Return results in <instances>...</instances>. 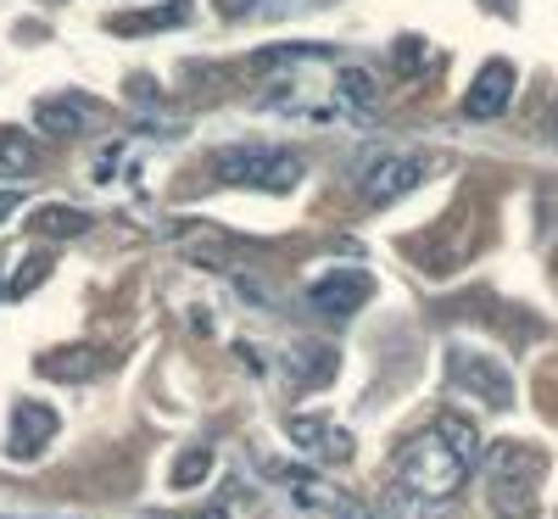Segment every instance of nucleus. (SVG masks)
<instances>
[{"label":"nucleus","instance_id":"6","mask_svg":"<svg viewBox=\"0 0 558 519\" xmlns=\"http://www.w3.org/2000/svg\"><path fill=\"white\" fill-rule=\"evenodd\" d=\"M368 297H375V279L357 274V268H336V274H324L318 286L307 291L313 313H324V318H352Z\"/></svg>","mask_w":558,"mask_h":519},{"label":"nucleus","instance_id":"9","mask_svg":"<svg viewBox=\"0 0 558 519\" xmlns=\"http://www.w3.org/2000/svg\"><path fill=\"white\" fill-rule=\"evenodd\" d=\"M57 436V413L45 402H23L12 413V458H39V447Z\"/></svg>","mask_w":558,"mask_h":519},{"label":"nucleus","instance_id":"12","mask_svg":"<svg viewBox=\"0 0 558 519\" xmlns=\"http://www.w3.org/2000/svg\"><path fill=\"white\" fill-rule=\"evenodd\" d=\"M430 431L463 458V463H475L481 458V436H475V424L470 419H463V413H436V424H430Z\"/></svg>","mask_w":558,"mask_h":519},{"label":"nucleus","instance_id":"19","mask_svg":"<svg viewBox=\"0 0 558 519\" xmlns=\"http://www.w3.org/2000/svg\"><path fill=\"white\" fill-rule=\"evenodd\" d=\"M218 7H223V12H229V17H241V12H246V7H257V0H218Z\"/></svg>","mask_w":558,"mask_h":519},{"label":"nucleus","instance_id":"8","mask_svg":"<svg viewBox=\"0 0 558 519\" xmlns=\"http://www.w3.org/2000/svg\"><path fill=\"white\" fill-rule=\"evenodd\" d=\"M286 436H291L296 447H307L313 458H324V463H347V458H352V436L336 431V424H324V419H307V413L286 419Z\"/></svg>","mask_w":558,"mask_h":519},{"label":"nucleus","instance_id":"11","mask_svg":"<svg viewBox=\"0 0 558 519\" xmlns=\"http://www.w3.org/2000/svg\"><path fill=\"white\" fill-rule=\"evenodd\" d=\"M28 229L34 234H51V241H73V234L89 229V213H78V207H39L28 218Z\"/></svg>","mask_w":558,"mask_h":519},{"label":"nucleus","instance_id":"16","mask_svg":"<svg viewBox=\"0 0 558 519\" xmlns=\"http://www.w3.org/2000/svg\"><path fill=\"white\" fill-rule=\"evenodd\" d=\"M184 17H191V12H184V0H173L168 12H140V17H112V28H118V34H146V28H179Z\"/></svg>","mask_w":558,"mask_h":519},{"label":"nucleus","instance_id":"10","mask_svg":"<svg viewBox=\"0 0 558 519\" xmlns=\"http://www.w3.org/2000/svg\"><path fill=\"white\" fill-rule=\"evenodd\" d=\"M34 123H39V134H51V140H73V134H84L89 112L73 107V101H39L34 107Z\"/></svg>","mask_w":558,"mask_h":519},{"label":"nucleus","instance_id":"15","mask_svg":"<svg viewBox=\"0 0 558 519\" xmlns=\"http://www.w3.org/2000/svg\"><path fill=\"white\" fill-rule=\"evenodd\" d=\"M39 374H51V381H84V374H96V352H51L39 363Z\"/></svg>","mask_w":558,"mask_h":519},{"label":"nucleus","instance_id":"3","mask_svg":"<svg viewBox=\"0 0 558 519\" xmlns=\"http://www.w3.org/2000/svg\"><path fill=\"white\" fill-rule=\"evenodd\" d=\"M447 374H452V386L492 408V413H508L514 408V374H508V363H497L492 352H470V347H452L447 352Z\"/></svg>","mask_w":558,"mask_h":519},{"label":"nucleus","instance_id":"20","mask_svg":"<svg viewBox=\"0 0 558 519\" xmlns=\"http://www.w3.org/2000/svg\"><path fill=\"white\" fill-rule=\"evenodd\" d=\"M12 207H17V191H0V218H7Z\"/></svg>","mask_w":558,"mask_h":519},{"label":"nucleus","instance_id":"13","mask_svg":"<svg viewBox=\"0 0 558 519\" xmlns=\"http://www.w3.org/2000/svg\"><path fill=\"white\" fill-rule=\"evenodd\" d=\"M34 162H39L34 140L17 129H0V179H23V173H34Z\"/></svg>","mask_w":558,"mask_h":519},{"label":"nucleus","instance_id":"18","mask_svg":"<svg viewBox=\"0 0 558 519\" xmlns=\"http://www.w3.org/2000/svg\"><path fill=\"white\" fill-rule=\"evenodd\" d=\"M397 68L418 73V68H425V45H418V39H397Z\"/></svg>","mask_w":558,"mask_h":519},{"label":"nucleus","instance_id":"17","mask_svg":"<svg viewBox=\"0 0 558 519\" xmlns=\"http://www.w3.org/2000/svg\"><path fill=\"white\" fill-rule=\"evenodd\" d=\"M207 475H213V452H207V447H191V452L173 463V486H179V492H191V486L207 481Z\"/></svg>","mask_w":558,"mask_h":519},{"label":"nucleus","instance_id":"1","mask_svg":"<svg viewBox=\"0 0 558 519\" xmlns=\"http://www.w3.org/2000/svg\"><path fill=\"white\" fill-rule=\"evenodd\" d=\"M213 179L218 184H235V191H296V179H302V157L296 152H279V146H223L213 152Z\"/></svg>","mask_w":558,"mask_h":519},{"label":"nucleus","instance_id":"14","mask_svg":"<svg viewBox=\"0 0 558 519\" xmlns=\"http://www.w3.org/2000/svg\"><path fill=\"white\" fill-rule=\"evenodd\" d=\"M336 89H341V101H347V107H357V112H368V107L380 101L375 73H363V68H341V73H336Z\"/></svg>","mask_w":558,"mask_h":519},{"label":"nucleus","instance_id":"4","mask_svg":"<svg viewBox=\"0 0 558 519\" xmlns=\"http://www.w3.org/2000/svg\"><path fill=\"white\" fill-rule=\"evenodd\" d=\"M486 475H492V497H497L502 514H531V497H536V481H542V458L531 447H514V442L492 447Z\"/></svg>","mask_w":558,"mask_h":519},{"label":"nucleus","instance_id":"21","mask_svg":"<svg viewBox=\"0 0 558 519\" xmlns=\"http://www.w3.org/2000/svg\"><path fill=\"white\" fill-rule=\"evenodd\" d=\"M553 134H558V107H553Z\"/></svg>","mask_w":558,"mask_h":519},{"label":"nucleus","instance_id":"5","mask_svg":"<svg viewBox=\"0 0 558 519\" xmlns=\"http://www.w3.org/2000/svg\"><path fill=\"white\" fill-rule=\"evenodd\" d=\"M418 184H425V157H380L375 168L363 173V202L368 207H391L408 191H418Z\"/></svg>","mask_w":558,"mask_h":519},{"label":"nucleus","instance_id":"2","mask_svg":"<svg viewBox=\"0 0 558 519\" xmlns=\"http://www.w3.org/2000/svg\"><path fill=\"white\" fill-rule=\"evenodd\" d=\"M463 475H470V463H463L436 431L425 436H413L402 452H397V481L413 492V497H425V503H441L463 486Z\"/></svg>","mask_w":558,"mask_h":519},{"label":"nucleus","instance_id":"7","mask_svg":"<svg viewBox=\"0 0 558 519\" xmlns=\"http://www.w3.org/2000/svg\"><path fill=\"white\" fill-rule=\"evenodd\" d=\"M514 84H520V73L508 68V62H486V68L475 73V84H470V96H463V112H470L475 123L502 118L508 101H514Z\"/></svg>","mask_w":558,"mask_h":519}]
</instances>
